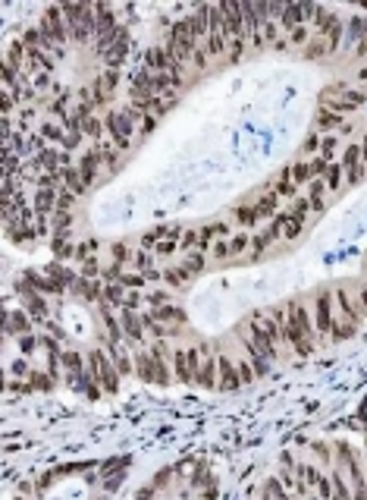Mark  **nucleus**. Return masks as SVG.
Segmentation results:
<instances>
[{
    "label": "nucleus",
    "mask_w": 367,
    "mask_h": 500,
    "mask_svg": "<svg viewBox=\"0 0 367 500\" xmlns=\"http://www.w3.org/2000/svg\"><path fill=\"white\" fill-rule=\"evenodd\" d=\"M235 368H239V378H242V384H248V381H254V378H257L254 365L248 362V356H245V359H235Z\"/></svg>",
    "instance_id": "11"
},
{
    "label": "nucleus",
    "mask_w": 367,
    "mask_h": 500,
    "mask_svg": "<svg viewBox=\"0 0 367 500\" xmlns=\"http://www.w3.org/2000/svg\"><path fill=\"white\" fill-rule=\"evenodd\" d=\"M195 384L204 390H220V374H217V350L211 343H201V365L195 372Z\"/></svg>",
    "instance_id": "7"
},
{
    "label": "nucleus",
    "mask_w": 367,
    "mask_h": 500,
    "mask_svg": "<svg viewBox=\"0 0 367 500\" xmlns=\"http://www.w3.org/2000/svg\"><path fill=\"white\" fill-rule=\"evenodd\" d=\"M364 277H367V258H364Z\"/></svg>",
    "instance_id": "15"
},
{
    "label": "nucleus",
    "mask_w": 367,
    "mask_h": 500,
    "mask_svg": "<svg viewBox=\"0 0 367 500\" xmlns=\"http://www.w3.org/2000/svg\"><path fill=\"white\" fill-rule=\"evenodd\" d=\"M314 456L320 459V463H330V459H333V450L323 447V444H314Z\"/></svg>",
    "instance_id": "14"
},
{
    "label": "nucleus",
    "mask_w": 367,
    "mask_h": 500,
    "mask_svg": "<svg viewBox=\"0 0 367 500\" xmlns=\"http://www.w3.org/2000/svg\"><path fill=\"white\" fill-rule=\"evenodd\" d=\"M333 315H336V324H333V343H342V340H348V337L358 334V328L364 324L367 315L361 312L358 299H355L352 286L345 284H336L333 286Z\"/></svg>",
    "instance_id": "2"
},
{
    "label": "nucleus",
    "mask_w": 367,
    "mask_h": 500,
    "mask_svg": "<svg viewBox=\"0 0 367 500\" xmlns=\"http://www.w3.org/2000/svg\"><path fill=\"white\" fill-rule=\"evenodd\" d=\"M85 365H88V378H95L97 387H101L104 394H117L119 378H123V374L117 372V365H113V359L107 356V352L104 350L85 352Z\"/></svg>",
    "instance_id": "3"
},
{
    "label": "nucleus",
    "mask_w": 367,
    "mask_h": 500,
    "mask_svg": "<svg viewBox=\"0 0 367 500\" xmlns=\"http://www.w3.org/2000/svg\"><path fill=\"white\" fill-rule=\"evenodd\" d=\"M261 500H292V494L279 481V475H270L264 481V488H261Z\"/></svg>",
    "instance_id": "10"
},
{
    "label": "nucleus",
    "mask_w": 367,
    "mask_h": 500,
    "mask_svg": "<svg viewBox=\"0 0 367 500\" xmlns=\"http://www.w3.org/2000/svg\"><path fill=\"white\" fill-rule=\"evenodd\" d=\"M317 330L314 318H311V306H305L301 299H289L286 302V324H283V346H292L295 356H311L317 350Z\"/></svg>",
    "instance_id": "1"
},
{
    "label": "nucleus",
    "mask_w": 367,
    "mask_h": 500,
    "mask_svg": "<svg viewBox=\"0 0 367 500\" xmlns=\"http://www.w3.org/2000/svg\"><path fill=\"white\" fill-rule=\"evenodd\" d=\"M311 318H314V330L317 340H330L333 337V324H336V315H333V286L330 290H320L311 299Z\"/></svg>",
    "instance_id": "4"
},
{
    "label": "nucleus",
    "mask_w": 367,
    "mask_h": 500,
    "mask_svg": "<svg viewBox=\"0 0 367 500\" xmlns=\"http://www.w3.org/2000/svg\"><path fill=\"white\" fill-rule=\"evenodd\" d=\"M201 365V343L173 350V378L179 384H195V372Z\"/></svg>",
    "instance_id": "6"
},
{
    "label": "nucleus",
    "mask_w": 367,
    "mask_h": 500,
    "mask_svg": "<svg viewBox=\"0 0 367 500\" xmlns=\"http://www.w3.org/2000/svg\"><path fill=\"white\" fill-rule=\"evenodd\" d=\"M217 374H220V390H239L242 387V378H239V368H235V359L229 352L217 350Z\"/></svg>",
    "instance_id": "8"
},
{
    "label": "nucleus",
    "mask_w": 367,
    "mask_h": 500,
    "mask_svg": "<svg viewBox=\"0 0 367 500\" xmlns=\"http://www.w3.org/2000/svg\"><path fill=\"white\" fill-rule=\"evenodd\" d=\"M352 293H355V299H358L361 312L367 315V280H364V284H355V286H352Z\"/></svg>",
    "instance_id": "13"
},
{
    "label": "nucleus",
    "mask_w": 367,
    "mask_h": 500,
    "mask_svg": "<svg viewBox=\"0 0 367 500\" xmlns=\"http://www.w3.org/2000/svg\"><path fill=\"white\" fill-rule=\"evenodd\" d=\"M35 346H41V340H38L35 334L19 337V352H23V356H32V352H35Z\"/></svg>",
    "instance_id": "12"
},
{
    "label": "nucleus",
    "mask_w": 367,
    "mask_h": 500,
    "mask_svg": "<svg viewBox=\"0 0 367 500\" xmlns=\"http://www.w3.org/2000/svg\"><path fill=\"white\" fill-rule=\"evenodd\" d=\"M32 328H35V321H32V315L25 312V308H10L7 312V337H25L32 334Z\"/></svg>",
    "instance_id": "9"
},
{
    "label": "nucleus",
    "mask_w": 367,
    "mask_h": 500,
    "mask_svg": "<svg viewBox=\"0 0 367 500\" xmlns=\"http://www.w3.org/2000/svg\"><path fill=\"white\" fill-rule=\"evenodd\" d=\"M132 359H135V374H139L141 381H147V384H169V362L154 359L147 346H139V350L132 352Z\"/></svg>",
    "instance_id": "5"
}]
</instances>
